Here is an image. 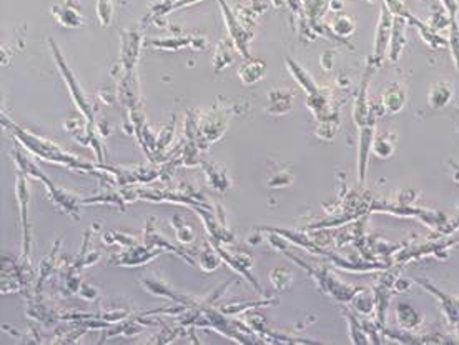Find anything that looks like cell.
Returning <instances> with one entry per match:
<instances>
[{
	"mask_svg": "<svg viewBox=\"0 0 459 345\" xmlns=\"http://www.w3.org/2000/svg\"><path fill=\"white\" fill-rule=\"evenodd\" d=\"M2 126L17 139L18 143H22L30 154L35 157L42 158V160L53 162V164H60L67 167L70 170H77V172H88L95 174L99 172V165L88 164V162L82 160V158L75 157L73 154L65 152L62 147H58L57 143L44 137H38V135L32 134V132L22 129L21 126L14 123L9 117H5V114H2Z\"/></svg>",
	"mask_w": 459,
	"mask_h": 345,
	"instance_id": "cell-1",
	"label": "cell"
},
{
	"mask_svg": "<svg viewBox=\"0 0 459 345\" xmlns=\"http://www.w3.org/2000/svg\"><path fill=\"white\" fill-rule=\"evenodd\" d=\"M12 155H14V160H15V164H17L18 170L25 172L27 176L32 177V179L35 180H40L42 184L45 185L50 199H52L53 202H55L58 207L65 212V214L72 217V219L80 220L82 199L79 195H75L73 192L65 191V189H62V187H57V185L53 184V182L50 180L49 177H47L45 174L34 164V160H30L29 157H25V155H23L18 149H15L14 152H12Z\"/></svg>",
	"mask_w": 459,
	"mask_h": 345,
	"instance_id": "cell-2",
	"label": "cell"
},
{
	"mask_svg": "<svg viewBox=\"0 0 459 345\" xmlns=\"http://www.w3.org/2000/svg\"><path fill=\"white\" fill-rule=\"evenodd\" d=\"M49 45L50 49H52V56H53V60H55L58 71H60L62 77H64L65 84H67L69 87V92L70 95H72L73 102H75L77 108L80 110V114L84 115L85 122H87V126H95V110H93L92 104L88 102L87 95H85L84 88H82V85L79 84V80H77V77L73 75L72 69L69 67L67 62H65L64 56H62L60 49H58V45L55 44V40L53 38H49Z\"/></svg>",
	"mask_w": 459,
	"mask_h": 345,
	"instance_id": "cell-3",
	"label": "cell"
},
{
	"mask_svg": "<svg viewBox=\"0 0 459 345\" xmlns=\"http://www.w3.org/2000/svg\"><path fill=\"white\" fill-rule=\"evenodd\" d=\"M286 255L291 259V261L297 262L298 265H301L303 269H305L306 272H308L311 277L317 281V284L318 287H320L321 292L328 294V296L336 298V300H340V302L353 300V297H355L356 294L361 290V289H355V287L346 285L345 282H341L340 278L336 277V275H333L332 272H330L326 267H311L308 265V263L299 261V259L295 257V255H290V254H286Z\"/></svg>",
	"mask_w": 459,
	"mask_h": 345,
	"instance_id": "cell-4",
	"label": "cell"
},
{
	"mask_svg": "<svg viewBox=\"0 0 459 345\" xmlns=\"http://www.w3.org/2000/svg\"><path fill=\"white\" fill-rule=\"evenodd\" d=\"M233 114V107L225 104L223 100L207 112V114L201 115V123H200V141H198V147L201 150H208V147L216 141H220L223 137L225 130H227L230 117Z\"/></svg>",
	"mask_w": 459,
	"mask_h": 345,
	"instance_id": "cell-5",
	"label": "cell"
},
{
	"mask_svg": "<svg viewBox=\"0 0 459 345\" xmlns=\"http://www.w3.org/2000/svg\"><path fill=\"white\" fill-rule=\"evenodd\" d=\"M210 240V239H208ZM210 242L213 243V247H215L216 252L220 254L221 261H223L227 265H230V269L235 270L236 274H240L241 277L247 278L250 284L255 287L258 292H262V285L256 282L255 275L251 274V267H253V257L248 252L241 250V249H227V247L223 246V243L216 242V240H210Z\"/></svg>",
	"mask_w": 459,
	"mask_h": 345,
	"instance_id": "cell-6",
	"label": "cell"
},
{
	"mask_svg": "<svg viewBox=\"0 0 459 345\" xmlns=\"http://www.w3.org/2000/svg\"><path fill=\"white\" fill-rule=\"evenodd\" d=\"M142 47V32L138 29L123 30L122 42H120V62L112 71V75H119L123 72H135Z\"/></svg>",
	"mask_w": 459,
	"mask_h": 345,
	"instance_id": "cell-7",
	"label": "cell"
},
{
	"mask_svg": "<svg viewBox=\"0 0 459 345\" xmlns=\"http://www.w3.org/2000/svg\"><path fill=\"white\" fill-rule=\"evenodd\" d=\"M15 195L18 200V209H21V222H22V257L29 259L30 246H32V237H30V219H29V202H30V189L27 182V174L18 170L17 179H15Z\"/></svg>",
	"mask_w": 459,
	"mask_h": 345,
	"instance_id": "cell-8",
	"label": "cell"
},
{
	"mask_svg": "<svg viewBox=\"0 0 459 345\" xmlns=\"http://www.w3.org/2000/svg\"><path fill=\"white\" fill-rule=\"evenodd\" d=\"M219 2L221 5V10H223L225 22H227V25H228L230 38L233 40L236 50L240 52V56L245 57V59H250V50H248V45H250V42L253 38V30L248 29V27L245 25L238 17H236L235 10L230 9L228 3L225 2V0H219Z\"/></svg>",
	"mask_w": 459,
	"mask_h": 345,
	"instance_id": "cell-9",
	"label": "cell"
},
{
	"mask_svg": "<svg viewBox=\"0 0 459 345\" xmlns=\"http://www.w3.org/2000/svg\"><path fill=\"white\" fill-rule=\"evenodd\" d=\"M142 243H145V246L150 247V249H160V250L172 252V254L184 259L188 265H195L197 263L195 259L190 257L188 252L180 249V247L173 246V243L169 240V237H166L162 230H158L157 219H155V217H150V219L147 220L145 228H143V234H142Z\"/></svg>",
	"mask_w": 459,
	"mask_h": 345,
	"instance_id": "cell-10",
	"label": "cell"
},
{
	"mask_svg": "<svg viewBox=\"0 0 459 345\" xmlns=\"http://www.w3.org/2000/svg\"><path fill=\"white\" fill-rule=\"evenodd\" d=\"M162 254L163 250L160 249H150L145 243H137V246L127 247L116 255H112L108 263L115 267H142L160 257Z\"/></svg>",
	"mask_w": 459,
	"mask_h": 345,
	"instance_id": "cell-11",
	"label": "cell"
},
{
	"mask_svg": "<svg viewBox=\"0 0 459 345\" xmlns=\"http://www.w3.org/2000/svg\"><path fill=\"white\" fill-rule=\"evenodd\" d=\"M140 284L145 287L147 290L151 294V296L157 297H163V298H170V300L175 302V304H182V305H188V307H197L195 298L182 296V294H177L172 287L169 285V282L163 281L158 274H145L140 277Z\"/></svg>",
	"mask_w": 459,
	"mask_h": 345,
	"instance_id": "cell-12",
	"label": "cell"
},
{
	"mask_svg": "<svg viewBox=\"0 0 459 345\" xmlns=\"http://www.w3.org/2000/svg\"><path fill=\"white\" fill-rule=\"evenodd\" d=\"M207 44H208L207 38L198 37V36L153 38V40L149 42L150 47L160 49V50H170V52H175V50H180V49H185V47H192L195 50H203L205 47H207Z\"/></svg>",
	"mask_w": 459,
	"mask_h": 345,
	"instance_id": "cell-13",
	"label": "cell"
},
{
	"mask_svg": "<svg viewBox=\"0 0 459 345\" xmlns=\"http://www.w3.org/2000/svg\"><path fill=\"white\" fill-rule=\"evenodd\" d=\"M197 2H201V0H157V2L151 3L149 12H147L145 19H143V24H147V22H153V24L163 25L162 19L165 17V15L173 12V10L193 5V3H197Z\"/></svg>",
	"mask_w": 459,
	"mask_h": 345,
	"instance_id": "cell-14",
	"label": "cell"
},
{
	"mask_svg": "<svg viewBox=\"0 0 459 345\" xmlns=\"http://www.w3.org/2000/svg\"><path fill=\"white\" fill-rule=\"evenodd\" d=\"M201 169L205 172V179H207V185L213 191L223 193L227 192L232 185V180H230L227 169L220 164H213V162H205L201 160Z\"/></svg>",
	"mask_w": 459,
	"mask_h": 345,
	"instance_id": "cell-15",
	"label": "cell"
},
{
	"mask_svg": "<svg viewBox=\"0 0 459 345\" xmlns=\"http://www.w3.org/2000/svg\"><path fill=\"white\" fill-rule=\"evenodd\" d=\"M418 284L423 285V287H425V289L430 290V292L438 298L439 304H441L443 312H445L446 319H448V322H449V325H453V327H454V325H456L458 322H459V298L446 296L445 292L438 290L434 285L427 284L425 278H419Z\"/></svg>",
	"mask_w": 459,
	"mask_h": 345,
	"instance_id": "cell-16",
	"label": "cell"
},
{
	"mask_svg": "<svg viewBox=\"0 0 459 345\" xmlns=\"http://www.w3.org/2000/svg\"><path fill=\"white\" fill-rule=\"evenodd\" d=\"M293 92L285 91V88H276V91L268 92V100L264 110L270 115H285L291 110L293 106Z\"/></svg>",
	"mask_w": 459,
	"mask_h": 345,
	"instance_id": "cell-17",
	"label": "cell"
},
{
	"mask_svg": "<svg viewBox=\"0 0 459 345\" xmlns=\"http://www.w3.org/2000/svg\"><path fill=\"white\" fill-rule=\"evenodd\" d=\"M52 15L55 17L58 25L65 27V29H79L85 24V19L82 17L80 10L75 5H69V3H55L52 7Z\"/></svg>",
	"mask_w": 459,
	"mask_h": 345,
	"instance_id": "cell-18",
	"label": "cell"
},
{
	"mask_svg": "<svg viewBox=\"0 0 459 345\" xmlns=\"http://www.w3.org/2000/svg\"><path fill=\"white\" fill-rule=\"evenodd\" d=\"M391 34H393V19L390 10L386 7H383V15L380 19L378 24V32H376V42H375V57L378 60H381L386 53L388 44L391 40Z\"/></svg>",
	"mask_w": 459,
	"mask_h": 345,
	"instance_id": "cell-19",
	"label": "cell"
},
{
	"mask_svg": "<svg viewBox=\"0 0 459 345\" xmlns=\"http://www.w3.org/2000/svg\"><path fill=\"white\" fill-rule=\"evenodd\" d=\"M60 246H62V242L60 240H57V242L53 243L52 252H50L44 261L40 262V265H38L37 284H35L34 292L42 294V287H44L45 281L50 277V275L55 272V269L58 267V252H60Z\"/></svg>",
	"mask_w": 459,
	"mask_h": 345,
	"instance_id": "cell-20",
	"label": "cell"
},
{
	"mask_svg": "<svg viewBox=\"0 0 459 345\" xmlns=\"http://www.w3.org/2000/svg\"><path fill=\"white\" fill-rule=\"evenodd\" d=\"M235 44L230 37H223L216 45L215 53H213V71L221 72L230 67L235 60Z\"/></svg>",
	"mask_w": 459,
	"mask_h": 345,
	"instance_id": "cell-21",
	"label": "cell"
},
{
	"mask_svg": "<svg viewBox=\"0 0 459 345\" xmlns=\"http://www.w3.org/2000/svg\"><path fill=\"white\" fill-rule=\"evenodd\" d=\"M266 73V64L260 59H247L238 69V77L243 85H253L263 79Z\"/></svg>",
	"mask_w": 459,
	"mask_h": 345,
	"instance_id": "cell-22",
	"label": "cell"
},
{
	"mask_svg": "<svg viewBox=\"0 0 459 345\" xmlns=\"http://www.w3.org/2000/svg\"><path fill=\"white\" fill-rule=\"evenodd\" d=\"M95 227H97V224L93 226V228H90V230L85 232L84 242H82V249L79 252V255L75 257V261L72 262V265L75 267L77 270H82V269H85V267L93 265V263L99 262L100 257H102V252L88 250V247H90V237H92L93 230H95Z\"/></svg>",
	"mask_w": 459,
	"mask_h": 345,
	"instance_id": "cell-23",
	"label": "cell"
},
{
	"mask_svg": "<svg viewBox=\"0 0 459 345\" xmlns=\"http://www.w3.org/2000/svg\"><path fill=\"white\" fill-rule=\"evenodd\" d=\"M95 204H107V205H115L119 207L120 211H125L127 207V200L123 197L122 189L116 191L110 185V189H107L103 193H99V195L88 197V199H82V205H95Z\"/></svg>",
	"mask_w": 459,
	"mask_h": 345,
	"instance_id": "cell-24",
	"label": "cell"
},
{
	"mask_svg": "<svg viewBox=\"0 0 459 345\" xmlns=\"http://www.w3.org/2000/svg\"><path fill=\"white\" fill-rule=\"evenodd\" d=\"M221 262L223 261H221L220 254L216 252L215 247H213V243L210 242V240L208 242H205L203 246H201L200 252H198L197 259V263L200 265V269L203 270V272H215Z\"/></svg>",
	"mask_w": 459,
	"mask_h": 345,
	"instance_id": "cell-25",
	"label": "cell"
},
{
	"mask_svg": "<svg viewBox=\"0 0 459 345\" xmlns=\"http://www.w3.org/2000/svg\"><path fill=\"white\" fill-rule=\"evenodd\" d=\"M396 320H398L399 327L404 331H413V329L421 325V313L416 312L413 305L410 304H398L396 307Z\"/></svg>",
	"mask_w": 459,
	"mask_h": 345,
	"instance_id": "cell-26",
	"label": "cell"
},
{
	"mask_svg": "<svg viewBox=\"0 0 459 345\" xmlns=\"http://www.w3.org/2000/svg\"><path fill=\"white\" fill-rule=\"evenodd\" d=\"M406 102V92L399 84L391 85L386 92L383 94V108L388 112H399Z\"/></svg>",
	"mask_w": 459,
	"mask_h": 345,
	"instance_id": "cell-27",
	"label": "cell"
},
{
	"mask_svg": "<svg viewBox=\"0 0 459 345\" xmlns=\"http://www.w3.org/2000/svg\"><path fill=\"white\" fill-rule=\"evenodd\" d=\"M286 64H288V69H290V72L293 73V77H295V79H297V82L303 87V91L308 92V95L318 94L320 87H318V85L314 84L313 77H311L310 73L301 67V65H298L297 62H293L291 59H288Z\"/></svg>",
	"mask_w": 459,
	"mask_h": 345,
	"instance_id": "cell-28",
	"label": "cell"
},
{
	"mask_svg": "<svg viewBox=\"0 0 459 345\" xmlns=\"http://www.w3.org/2000/svg\"><path fill=\"white\" fill-rule=\"evenodd\" d=\"M276 298H264V300H256V302H233V304H225L221 305L220 310L225 316H236V313L247 312V310L255 309V307H264V305L276 304Z\"/></svg>",
	"mask_w": 459,
	"mask_h": 345,
	"instance_id": "cell-29",
	"label": "cell"
},
{
	"mask_svg": "<svg viewBox=\"0 0 459 345\" xmlns=\"http://www.w3.org/2000/svg\"><path fill=\"white\" fill-rule=\"evenodd\" d=\"M102 240H103V243H107V246H120V247H123V249L140 243V240L135 237V235H130V234H127V232H120V230L105 232Z\"/></svg>",
	"mask_w": 459,
	"mask_h": 345,
	"instance_id": "cell-30",
	"label": "cell"
},
{
	"mask_svg": "<svg viewBox=\"0 0 459 345\" xmlns=\"http://www.w3.org/2000/svg\"><path fill=\"white\" fill-rule=\"evenodd\" d=\"M345 317H346V320H348V325H349V337H351V342L356 345L369 344L368 335H367V332H364L361 320H358L356 317L353 316L351 312H348L346 309H345Z\"/></svg>",
	"mask_w": 459,
	"mask_h": 345,
	"instance_id": "cell-31",
	"label": "cell"
},
{
	"mask_svg": "<svg viewBox=\"0 0 459 345\" xmlns=\"http://www.w3.org/2000/svg\"><path fill=\"white\" fill-rule=\"evenodd\" d=\"M451 95H453V88H451L449 84H436L433 88H431L430 94L431 107L434 108L445 107L451 100Z\"/></svg>",
	"mask_w": 459,
	"mask_h": 345,
	"instance_id": "cell-32",
	"label": "cell"
},
{
	"mask_svg": "<svg viewBox=\"0 0 459 345\" xmlns=\"http://www.w3.org/2000/svg\"><path fill=\"white\" fill-rule=\"evenodd\" d=\"M170 226L173 227L175 234H177V239L180 243H192L195 240V232L193 228L188 226V224L184 222V217L180 215H173L172 220H170Z\"/></svg>",
	"mask_w": 459,
	"mask_h": 345,
	"instance_id": "cell-33",
	"label": "cell"
},
{
	"mask_svg": "<svg viewBox=\"0 0 459 345\" xmlns=\"http://www.w3.org/2000/svg\"><path fill=\"white\" fill-rule=\"evenodd\" d=\"M270 282L271 285H273V289L276 292H283V290H286L288 287L291 285V282H293V272H291L290 269H275L270 272Z\"/></svg>",
	"mask_w": 459,
	"mask_h": 345,
	"instance_id": "cell-34",
	"label": "cell"
},
{
	"mask_svg": "<svg viewBox=\"0 0 459 345\" xmlns=\"http://www.w3.org/2000/svg\"><path fill=\"white\" fill-rule=\"evenodd\" d=\"M393 25H395V29H393V34H391V60H398L399 53H401L403 50V45H404V36H403V25L404 22L401 19H396L395 22H393Z\"/></svg>",
	"mask_w": 459,
	"mask_h": 345,
	"instance_id": "cell-35",
	"label": "cell"
},
{
	"mask_svg": "<svg viewBox=\"0 0 459 345\" xmlns=\"http://www.w3.org/2000/svg\"><path fill=\"white\" fill-rule=\"evenodd\" d=\"M173 134H175V117L172 119V122H170L166 127H163L160 134L157 135V160H163V152H165L166 147L172 143Z\"/></svg>",
	"mask_w": 459,
	"mask_h": 345,
	"instance_id": "cell-36",
	"label": "cell"
},
{
	"mask_svg": "<svg viewBox=\"0 0 459 345\" xmlns=\"http://www.w3.org/2000/svg\"><path fill=\"white\" fill-rule=\"evenodd\" d=\"M332 29L333 32L338 34L340 37H348L349 34H353V30H355V22L343 14L336 15L332 24Z\"/></svg>",
	"mask_w": 459,
	"mask_h": 345,
	"instance_id": "cell-37",
	"label": "cell"
},
{
	"mask_svg": "<svg viewBox=\"0 0 459 345\" xmlns=\"http://www.w3.org/2000/svg\"><path fill=\"white\" fill-rule=\"evenodd\" d=\"M97 15L103 27L110 25L114 19V2L112 0H97Z\"/></svg>",
	"mask_w": 459,
	"mask_h": 345,
	"instance_id": "cell-38",
	"label": "cell"
},
{
	"mask_svg": "<svg viewBox=\"0 0 459 345\" xmlns=\"http://www.w3.org/2000/svg\"><path fill=\"white\" fill-rule=\"evenodd\" d=\"M353 307H355L358 312L361 313H369L373 312V310L376 309L375 305V296H367V294H356L355 297H353Z\"/></svg>",
	"mask_w": 459,
	"mask_h": 345,
	"instance_id": "cell-39",
	"label": "cell"
},
{
	"mask_svg": "<svg viewBox=\"0 0 459 345\" xmlns=\"http://www.w3.org/2000/svg\"><path fill=\"white\" fill-rule=\"evenodd\" d=\"M291 180H293L291 174L286 172L285 169H282V170H278V172H273L270 177H268V185L275 189L286 187V185L291 184Z\"/></svg>",
	"mask_w": 459,
	"mask_h": 345,
	"instance_id": "cell-40",
	"label": "cell"
},
{
	"mask_svg": "<svg viewBox=\"0 0 459 345\" xmlns=\"http://www.w3.org/2000/svg\"><path fill=\"white\" fill-rule=\"evenodd\" d=\"M371 150L375 152V155H378V157L388 158L393 154V150H395V147H393V143L388 141L386 137H380L375 139Z\"/></svg>",
	"mask_w": 459,
	"mask_h": 345,
	"instance_id": "cell-41",
	"label": "cell"
},
{
	"mask_svg": "<svg viewBox=\"0 0 459 345\" xmlns=\"http://www.w3.org/2000/svg\"><path fill=\"white\" fill-rule=\"evenodd\" d=\"M180 327L172 329V327H165L160 333H157V337L150 339V344H172L178 335H180Z\"/></svg>",
	"mask_w": 459,
	"mask_h": 345,
	"instance_id": "cell-42",
	"label": "cell"
},
{
	"mask_svg": "<svg viewBox=\"0 0 459 345\" xmlns=\"http://www.w3.org/2000/svg\"><path fill=\"white\" fill-rule=\"evenodd\" d=\"M77 294H79V296L87 302L97 300V298H99V296H100L99 289H97V287H93L92 284H88V282H87V284H85V282H82L79 292H77Z\"/></svg>",
	"mask_w": 459,
	"mask_h": 345,
	"instance_id": "cell-43",
	"label": "cell"
},
{
	"mask_svg": "<svg viewBox=\"0 0 459 345\" xmlns=\"http://www.w3.org/2000/svg\"><path fill=\"white\" fill-rule=\"evenodd\" d=\"M116 97H119V91H115L112 85H105L100 92V99L103 100L105 104H114L116 102Z\"/></svg>",
	"mask_w": 459,
	"mask_h": 345,
	"instance_id": "cell-44",
	"label": "cell"
},
{
	"mask_svg": "<svg viewBox=\"0 0 459 345\" xmlns=\"http://www.w3.org/2000/svg\"><path fill=\"white\" fill-rule=\"evenodd\" d=\"M77 0H65V3H69V5H75Z\"/></svg>",
	"mask_w": 459,
	"mask_h": 345,
	"instance_id": "cell-45",
	"label": "cell"
}]
</instances>
